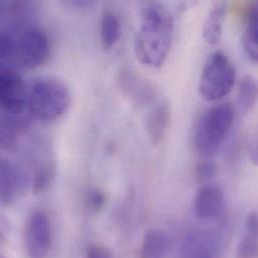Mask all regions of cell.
I'll use <instances>...</instances> for the list:
<instances>
[{"mask_svg": "<svg viewBox=\"0 0 258 258\" xmlns=\"http://www.w3.org/2000/svg\"><path fill=\"white\" fill-rule=\"evenodd\" d=\"M173 31L174 17L164 4L144 3L135 39V53L140 62L149 68H160L170 51Z\"/></svg>", "mask_w": 258, "mask_h": 258, "instance_id": "6da1fadb", "label": "cell"}, {"mask_svg": "<svg viewBox=\"0 0 258 258\" xmlns=\"http://www.w3.org/2000/svg\"><path fill=\"white\" fill-rule=\"evenodd\" d=\"M234 117L230 104L212 107L201 116L194 131V146L202 157H212L220 150L233 126Z\"/></svg>", "mask_w": 258, "mask_h": 258, "instance_id": "7a4b0ae2", "label": "cell"}, {"mask_svg": "<svg viewBox=\"0 0 258 258\" xmlns=\"http://www.w3.org/2000/svg\"><path fill=\"white\" fill-rule=\"evenodd\" d=\"M69 89L54 79H41L29 89L27 109L29 114L41 122H51L61 117L71 107Z\"/></svg>", "mask_w": 258, "mask_h": 258, "instance_id": "3957f363", "label": "cell"}, {"mask_svg": "<svg viewBox=\"0 0 258 258\" xmlns=\"http://www.w3.org/2000/svg\"><path fill=\"white\" fill-rule=\"evenodd\" d=\"M235 68L221 51L214 52L207 59L201 73L198 91L202 99L216 102L225 98L235 83Z\"/></svg>", "mask_w": 258, "mask_h": 258, "instance_id": "277c9868", "label": "cell"}, {"mask_svg": "<svg viewBox=\"0 0 258 258\" xmlns=\"http://www.w3.org/2000/svg\"><path fill=\"white\" fill-rule=\"evenodd\" d=\"M50 44L40 29H28L21 34L15 45V60L26 69L42 66L49 57Z\"/></svg>", "mask_w": 258, "mask_h": 258, "instance_id": "5b68a950", "label": "cell"}, {"mask_svg": "<svg viewBox=\"0 0 258 258\" xmlns=\"http://www.w3.org/2000/svg\"><path fill=\"white\" fill-rule=\"evenodd\" d=\"M29 90L22 77L10 68L0 72V105L5 114L18 116L27 107Z\"/></svg>", "mask_w": 258, "mask_h": 258, "instance_id": "8992f818", "label": "cell"}, {"mask_svg": "<svg viewBox=\"0 0 258 258\" xmlns=\"http://www.w3.org/2000/svg\"><path fill=\"white\" fill-rule=\"evenodd\" d=\"M25 250L29 258H45L51 247V227L48 216L40 210L34 211L25 229Z\"/></svg>", "mask_w": 258, "mask_h": 258, "instance_id": "52a82bcc", "label": "cell"}, {"mask_svg": "<svg viewBox=\"0 0 258 258\" xmlns=\"http://www.w3.org/2000/svg\"><path fill=\"white\" fill-rule=\"evenodd\" d=\"M224 206V193L215 184H208L199 188L193 199V212L197 218L202 220L214 219L220 216Z\"/></svg>", "mask_w": 258, "mask_h": 258, "instance_id": "ba28073f", "label": "cell"}, {"mask_svg": "<svg viewBox=\"0 0 258 258\" xmlns=\"http://www.w3.org/2000/svg\"><path fill=\"white\" fill-rule=\"evenodd\" d=\"M118 83L124 94L138 106L150 104L156 97L154 86L132 70H122Z\"/></svg>", "mask_w": 258, "mask_h": 258, "instance_id": "9c48e42d", "label": "cell"}, {"mask_svg": "<svg viewBox=\"0 0 258 258\" xmlns=\"http://www.w3.org/2000/svg\"><path fill=\"white\" fill-rule=\"evenodd\" d=\"M24 185V177L22 172L16 165L2 158L0 163V197L4 205L10 204L16 196L22 191Z\"/></svg>", "mask_w": 258, "mask_h": 258, "instance_id": "30bf717a", "label": "cell"}, {"mask_svg": "<svg viewBox=\"0 0 258 258\" xmlns=\"http://www.w3.org/2000/svg\"><path fill=\"white\" fill-rule=\"evenodd\" d=\"M171 108L167 102L158 103L146 118L147 136L153 146L160 145L171 124Z\"/></svg>", "mask_w": 258, "mask_h": 258, "instance_id": "8fae6325", "label": "cell"}, {"mask_svg": "<svg viewBox=\"0 0 258 258\" xmlns=\"http://www.w3.org/2000/svg\"><path fill=\"white\" fill-rule=\"evenodd\" d=\"M227 7L225 1H217L208 11L203 24V37L209 44H216L221 39Z\"/></svg>", "mask_w": 258, "mask_h": 258, "instance_id": "7c38bea8", "label": "cell"}, {"mask_svg": "<svg viewBox=\"0 0 258 258\" xmlns=\"http://www.w3.org/2000/svg\"><path fill=\"white\" fill-rule=\"evenodd\" d=\"M237 258H258V214L251 212L246 216L243 235L237 245Z\"/></svg>", "mask_w": 258, "mask_h": 258, "instance_id": "4fadbf2b", "label": "cell"}, {"mask_svg": "<svg viewBox=\"0 0 258 258\" xmlns=\"http://www.w3.org/2000/svg\"><path fill=\"white\" fill-rule=\"evenodd\" d=\"M216 243L208 234L195 233L184 242L182 258H215Z\"/></svg>", "mask_w": 258, "mask_h": 258, "instance_id": "5bb4252c", "label": "cell"}, {"mask_svg": "<svg viewBox=\"0 0 258 258\" xmlns=\"http://www.w3.org/2000/svg\"><path fill=\"white\" fill-rule=\"evenodd\" d=\"M169 248V239L161 230H148L142 240L141 258H165Z\"/></svg>", "mask_w": 258, "mask_h": 258, "instance_id": "9a60e30c", "label": "cell"}, {"mask_svg": "<svg viewBox=\"0 0 258 258\" xmlns=\"http://www.w3.org/2000/svg\"><path fill=\"white\" fill-rule=\"evenodd\" d=\"M122 27L119 17L110 10H105L101 18V42L105 50H110L121 37Z\"/></svg>", "mask_w": 258, "mask_h": 258, "instance_id": "2e32d148", "label": "cell"}, {"mask_svg": "<svg viewBox=\"0 0 258 258\" xmlns=\"http://www.w3.org/2000/svg\"><path fill=\"white\" fill-rule=\"evenodd\" d=\"M242 45L248 58L258 63V2L253 4L249 11L242 36Z\"/></svg>", "mask_w": 258, "mask_h": 258, "instance_id": "e0dca14e", "label": "cell"}, {"mask_svg": "<svg viewBox=\"0 0 258 258\" xmlns=\"http://www.w3.org/2000/svg\"><path fill=\"white\" fill-rule=\"evenodd\" d=\"M27 127V121L21 115H8L2 117L1 144L4 148L11 150L16 145V138Z\"/></svg>", "mask_w": 258, "mask_h": 258, "instance_id": "ac0fdd59", "label": "cell"}, {"mask_svg": "<svg viewBox=\"0 0 258 258\" xmlns=\"http://www.w3.org/2000/svg\"><path fill=\"white\" fill-rule=\"evenodd\" d=\"M258 103V80L246 76L242 79L238 89V106L243 115H247Z\"/></svg>", "mask_w": 258, "mask_h": 258, "instance_id": "d6986e66", "label": "cell"}, {"mask_svg": "<svg viewBox=\"0 0 258 258\" xmlns=\"http://www.w3.org/2000/svg\"><path fill=\"white\" fill-rule=\"evenodd\" d=\"M55 176V167L51 162L40 164L34 171L32 179V191L35 194L43 193L52 183Z\"/></svg>", "mask_w": 258, "mask_h": 258, "instance_id": "ffe728a7", "label": "cell"}, {"mask_svg": "<svg viewBox=\"0 0 258 258\" xmlns=\"http://www.w3.org/2000/svg\"><path fill=\"white\" fill-rule=\"evenodd\" d=\"M218 172L215 163L209 160L199 162L195 167V178L199 183H206L213 179Z\"/></svg>", "mask_w": 258, "mask_h": 258, "instance_id": "44dd1931", "label": "cell"}, {"mask_svg": "<svg viewBox=\"0 0 258 258\" xmlns=\"http://www.w3.org/2000/svg\"><path fill=\"white\" fill-rule=\"evenodd\" d=\"M107 202V197L106 195L97 189H93L90 190L87 194H86V198H85V203L88 207V209L98 212L100 210H102Z\"/></svg>", "mask_w": 258, "mask_h": 258, "instance_id": "7402d4cb", "label": "cell"}, {"mask_svg": "<svg viewBox=\"0 0 258 258\" xmlns=\"http://www.w3.org/2000/svg\"><path fill=\"white\" fill-rule=\"evenodd\" d=\"M86 258H114V256L111 250L107 247L103 245H95L89 249Z\"/></svg>", "mask_w": 258, "mask_h": 258, "instance_id": "603a6c76", "label": "cell"}, {"mask_svg": "<svg viewBox=\"0 0 258 258\" xmlns=\"http://www.w3.org/2000/svg\"><path fill=\"white\" fill-rule=\"evenodd\" d=\"M249 160L254 166L258 167V127L249 145Z\"/></svg>", "mask_w": 258, "mask_h": 258, "instance_id": "cb8c5ba5", "label": "cell"}]
</instances>
